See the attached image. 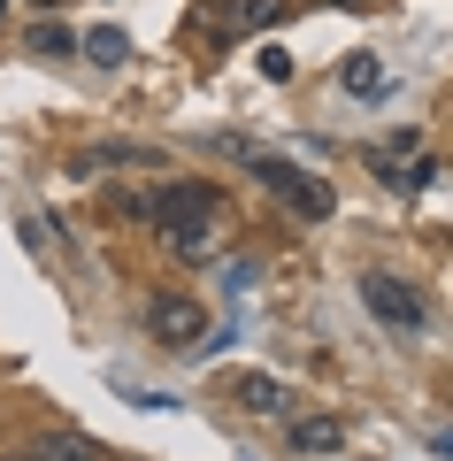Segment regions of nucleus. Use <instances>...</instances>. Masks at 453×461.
Returning <instances> with one entry per match:
<instances>
[{"label": "nucleus", "mask_w": 453, "mask_h": 461, "mask_svg": "<svg viewBox=\"0 0 453 461\" xmlns=\"http://www.w3.org/2000/svg\"><path fill=\"white\" fill-rule=\"evenodd\" d=\"M162 239H169V254H177V262H223V247H231V215L208 208V215H193V223H169Z\"/></svg>", "instance_id": "nucleus-1"}, {"label": "nucleus", "mask_w": 453, "mask_h": 461, "mask_svg": "<svg viewBox=\"0 0 453 461\" xmlns=\"http://www.w3.org/2000/svg\"><path fill=\"white\" fill-rule=\"evenodd\" d=\"M276 16H285V0H223V8H200L193 32H208V39H246V32H261V23H276Z\"/></svg>", "instance_id": "nucleus-2"}, {"label": "nucleus", "mask_w": 453, "mask_h": 461, "mask_svg": "<svg viewBox=\"0 0 453 461\" xmlns=\"http://www.w3.org/2000/svg\"><path fill=\"white\" fill-rule=\"evenodd\" d=\"M361 300H369L376 323H392V330H422V293H415L407 277H369V285H361Z\"/></svg>", "instance_id": "nucleus-3"}, {"label": "nucleus", "mask_w": 453, "mask_h": 461, "mask_svg": "<svg viewBox=\"0 0 453 461\" xmlns=\"http://www.w3.org/2000/svg\"><path fill=\"white\" fill-rule=\"evenodd\" d=\"M146 330H154V346H200L208 339V315L193 300H154L146 308Z\"/></svg>", "instance_id": "nucleus-4"}, {"label": "nucleus", "mask_w": 453, "mask_h": 461, "mask_svg": "<svg viewBox=\"0 0 453 461\" xmlns=\"http://www.w3.org/2000/svg\"><path fill=\"white\" fill-rule=\"evenodd\" d=\"M231 400H239L246 415H261V423H285L292 415V393L276 377H261V369H239V377H231Z\"/></svg>", "instance_id": "nucleus-5"}, {"label": "nucleus", "mask_w": 453, "mask_h": 461, "mask_svg": "<svg viewBox=\"0 0 453 461\" xmlns=\"http://www.w3.org/2000/svg\"><path fill=\"white\" fill-rule=\"evenodd\" d=\"M285 430H292V454H339L346 446L339 415H285Z\"/></svg>", "instance_id": "nucleus-6"}, {"label": "nucleus", "mask_w": 453, "mask_h": 461, "mask_svg": "<svg viewBox=\"0 0 453 461\" xmlns=\"http://www.w3.org/2000/svg\"><path fill=\"white\" fill-rule=\"evenodd\" d=\"M376 177H385L392 185V193H422V185H430L438 177V162H430V154H376Z\"/></svg>", "instance_id": "nucleus-7"}, {"label": "nucleus", "mask_w": 453, "mask_h": 461, "mask_svg": "<svg viewBox=\"0 0 453 461\" xmlns=\"http://www.w3.org/2000/svg\"><path fill=\"white\" fill-rule=\"evenodd\" d=\"M208 208H223V200H215L208 193V185H177V193H162V200H154V223H193V215H208Z\"/></svg>", "instance_id": "nucleus-8"}, {"label": "nucleus", "mask_w": 453, "mask_h": 461, "mask_svg": "<svg viewBox=\"0 0 453 461\" xmlns=\"http://www.w3.org/2000/svg\"><path fill=\"white\" fill-rule=\"evenodd\" d=\"M23 454L32 461H100V446L85 438V430H47V438H32Z\"/></svg>", "instance_id": "nucleus-9"}, {"label": "nucleus", "mask_w": 453, "mask_h": 461, "mask_svg": "<svg viewBox=\"0 0 453 461\" xmlns=\"http://www.w3.org/2000/svg\"><path fill=\"white\" fill-rule=\"evenodd\" d=\"M77 54H93L100 69H123V62H131V32H115V23H100V32H85V39H77Z\"/></svg>", "instance_id": "nucleus-10"}, {"label": "nucleus", "mask_w": 453, "mask_h": 461, "mask_svg": "<svg viewBox=\"0 0 453 461\" xmlns=\"http://www.w3.org/2000/svg\"><path fill=\"white\" fill-rule=\"evenodd\" d=\"M285 200H292V215H308V223H323V215H331V185L323 177H292Z\"/></svg>", "instance_id": "nucleus-11"}, {"label": "nucleus", "mask_w": 453, "mask_h": 461, "mask_svg": "<svg viewBox=\"0 0 453 461\" xmlns=\"http://www.w3.org/2000/svg\"><path fill=\"white\" fill-rule=\"evenodd\" d=\"M339 85H346V93H376V85H385V69H376L369 54H354V62L339 69Z\"/></svg>", "instance_id": "nucleus-12"}, {"label": "nucleus", "mask_w": 453, "mask_h": 461, "mask_svg": "<svg viewBox=\"0 0 453 461\" xmlns=\"http://www.w3.org/2000/svg\"><path fill=\"white\" fill-rule=\"evenodd\" d=\"M32 47H39V54H47V62H62V54H77V39H69V32H62V23H54V16H47V23H39V32H32Z\"/></svg>", "instance_id": "nucleus-13"}, {"label": "nucleus", "mask_w": 453, "mask_h": 461, "mask_svg": "<svg viewBox=\"0 0 453 461\" xmlns=\"http://www.w3.org/2000/svg\"><path fill=\"white\" fill-rule=\"evenodd\" d=\"M261 77H292V54L285 47H261Z\"/></svg>", "instance_id": "nucleus-14"}, {"label": "nucleus", "mask_w": 453, "mask_h": 461, "mask_svg": "<svg viewBox=\"0 0 453 461\" xmlns=\"http://www.w3.org/2000/svg\"><path fill=\"white\" fill-rule=\"evenodd\" d=\"M32 8H39V16H54V8H62V0H32Z\"/></svg>", "instance_id": "nucleus-15"}, {"label": "nucleus", "mask_w": 453, "mask_h": 461, "mask_svg": "<svg viewBox=\"0 0 453 461\" xmlns=\"http://www.w3.org/2000/svg\"><path fill=\"white\" fill-rule=\"evenodd\" d=\"M438 446H446V454H453V430H438Z\"/></svg>", "instance_id": "nucleus-16"}, {"label": "nucleus", "mask_w": 453, "mask_h": 461, "mask_svg": "<svg viewBox=\"0 0 453 461\" xmlns=\"http://www.w3.org/2000/svg\"><path fill=\"white\" fill-rule=\"evenodd\" d=\"M8 461H32V454H8Z\"/></svg>", "instance_id": "nucleus-17"}]
</instances>
